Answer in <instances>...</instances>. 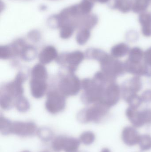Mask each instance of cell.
I'll return each instance as SVG.
<instances>
[{"label": "cell", "instance_id": "obj_1", "mask_svg": "<svg viewBox=\"0 0 151 152\" xmlns=\"http://www.w3.org/2000/svg\"><path fill=\"white\" fill-rule=\"evenodd\" d=\"M102 71L113 78L123 75L125 74L124 63L113 57L107 53L100 60Z\"/></svg>", "mask_w": 151, "mask_h": 152}, {"label": "cell", "instance_id": "obj_2", "mask_svg": "<svg viewBox=\"0 0 151 152\" xmlns=\"http://www.w3.org/2000/svg\"><path fill=\"white\" fill-rule=\"evenodd\" d=\"M121 96V90L118 84L111 82L106 85L101 102L104 104L109 108L116 105Z\"/></svg>", "mask_w": 151, "mask_h": 152}, {"label": "cell", "instance_id": "obj_3", "mask_svg": "<svg viewBox=\"0 0 151 152\" xmlns=\"http://www.w3.org/2000/svg\"><path fill=\"white\" fill-rule=\"evenodd\" d=\"M142 88V83L140 77L134 76L122 83L121 87V96L126 101L129 97L137 94Z\"/></svg>", "mask_w": 151, "mask_h": 152}, {"label": "cell", "instance_id": "obj_4", "mask_svg": "<svg viewBox=\"0 0 151 152\" xmlns=\"http://www.w3.org/2000/svg\"><path fill=\"white\" fill-rule=\"evenodd\" d=\"M125 71L134 76H151V73L148 67L143 61L141 62H131L127 60L124 63Z\"/></svg>", "mask_w": 151, "mask_h": 152}, {"label": "cell", "instance_id": "obj_5", "mask_svg": "<svg viewBox=\"0 0 151 152\" xmlns=\"http://www.w3.org/2000/svg\"><path fill=\"white\" fill-rule=\"evenodd\" d=\"M109 109V107L101 102L96 103L88 110V118L90 121H99L107 115Z\"/></svg>", "mask_w": 151, "mask_h": 152}, {"label": "cell", "instance_id": "obj_6", "mask_svg": "<svg viewBox=\"0 0 151 152\" xmlns=\"http://www.w3.org/2000/svg\"><path fill=\"white\" fill-rule=\"evenodd\" d=\"M141 135L134 126H126L121 133L123 142L128 146H134L139 143Z\"/></svg>", "mask_w": 151, "mask_h": 152}, {"label": "cell", "instance_id": "obj_7", "mask_svg": "<svg viewBox=\"0 0 151 152\" xmlns=\"http://www.w3.org/2000/svg\"><path fill=\"white\" fill-rule=\"evenodd\" d=\"M126 114L129 120L135 128L142 127L144 126L142 121L141 111L138 110L137 109L129 106L126 110Z\"/></svg>", "mask_w": 151, "mask_h": 152}, {"label": "cell", "instance_id": "obj_8", "mask_svg": "<svg viewBox=\"0 0 151 152\" xmlns=\"http://www.w3.org/2000/svg\"><path fill=\"white\" fill-rule=\"evenodd\" d=\"M64 105V100L58 94H51L47 101V106L48 109L52 111H56L61 110Z\"/></svg>", "mask_w": 151, "mask_h": 152}, {"label": "cell", "instance_id": "obj_9", "mask_svg": "<svg viewBox=\"0 0 151 152\" xmlns=\"http://www.w3.org/2000/svg\"><path fill=\"white\" fill-rule=\"evenodd\" d=\"M63 89L64 92L69 94H75L79 90V83L74 77L66 78L63 82Z\"/></svg>", "mask_w": 151, "mask_h": 152}, {"label": "cell", "instance_id": "obj_10", "mask_svg": "<svg viewBox=\"0 0 151 152\" xmlns=\"http://www.w3.org/2000/svg\"><path fill=\"white\" fill-rule=\"evenodd\" d=\"M47 86L43 80L33 79L31 82V89L33 94L35 97H40L46 91Z\"/></svg>", "mask_w": 151, "mask_h": 152}, {"label": "cell", "instance_id": "obj_11", "mask_svg": "<svg viewBox=\"0 0 151 152\" xmlns=\"http://www.w3.org/2000/svg\"><path fill=\"white\" fill-rule=\"evenodd\" d=\"M129 47L126 44L120 43L113 46L111 49V55L115 58H119L128 54Z\"/></svg>", "mask_w": 151, "mask_h": 152}, {"label": "cell", "instance_id": "obj_12", "mask_svg": "<svg viewBox=\"0 0 151 152\" xmlns=\"http://www.w3.org/2000/svg\"><path fill=\"white\" fill-rule=\"evenodd\" d=\"M140 22L142 25V33L146 37H151V14L144 13L140 17Z\"/></svg>", "mask_w": 151, "mask_h": 152}, {"label": "cell", "instance_id": "obj_13", "mask_svg": "<svg viewBox=\"0 0 151 152\" xmlns=\"http://www.w3.org/2000/svg\"><path fill=\"white\" fill-rule=\"evenodd\" d=\"M144 52L140 47H134L129 50L127 60L131 62H141L143 61Z\"/></svg>", "mask_w": 151, "mask_h": 152}, {"label": "cell", "instance_id": "obj_14", "mask_svg": "<svg viewBox=\"0 0 151 152\" xmlns=\"http://www.w3.org/2000/svg\"><path fill=\"white\" fill-rule=\"evenodd\" d=\"M56 56V52L53 47H48L43 50L40 54V60L43 63H49Z\"/></svg>", "mask_w": 151, "mask_h": 152}, {"label": "cell", "instance_id": "obj_15", "mask_svg": "<svg viewBox=\"0 0 151 152\" xmlns=\"http://www.w3.org/2000/svg\"><path fill=\"white\" fill-rule=\"evenodd\" d=\"M140 149L142 151H147L151 150V136L146 134L141 135L138 143Z\"/></svg>", "mask_w": 151, "mask_h": 152}, {"label": "cell", "instance_id": "obj_16", "mask_svg": "<svg viewBox=\"0 0 151 152\" xmlns=\"http://www.w3.org/2000/svg\"><path fill=\"white\" fill-rule=\"evenodd\" d=\"M83 56L82 53L79 52H75L70 54L66 59L67 62L70 66H75L81 62L83 59Z\"/></svg>", "mask_w": 151, "mask_h": 152}, {"label": "cell", "instance_id": "obj_17", "mask_svg": "<svg viewBox=\"0 0 151 152\" xmlns=\"http://www.w3.org/2000/svg\"><path fill=\"white\" fill-rule=\"evenodd\" d=\"M32 75L34 79L43 80L47 77V73L43 66L41 65H37L33 69Z\"/></svg>", "mask_w": 151, "mask_h": 152}, {"label": "cell", "instance_id": "obj_18", "mask_svg": "<svg viewBox=\"0 0 151 152\" xmlns=\"http://www.w3.org/2000/svg\"><path fill=\"white\" fill-rule=\"evenodd\" d=\"M125 101L129 104V107L136 109H137L140 107L143 103L141 96L138 95L137 94L130 96Z\"/></svg>", "mask_w": 151, "mask_h": 152}, {"label": "cell", "instance_id": "obj_19", "mask_svg": "<svg viewBox=\"0 0 151 152\" xmlns=\"http://www.w3.org/2000/svg\"><path fill=\"white\" fill-rule=\"evenodd\" d=\"M143 121L144 125H151V109L146 108L141 110Z\"/></svg>", "mask_w": 151, "mask_h": 152}, {"label": "cell", "instance_id": "obj_20", "mask_svg": "<svg viewBox=\"0 0 151 152\" xmlns=\"http://www.w3.org/2000/svg\"><path fill=\"white\" fill-rule=\"evenodd\" d=\"M149 0H136L134 6V11L139 12L144 10L148 6Z\"/></svg>", "mask_w": 151, "mask_h": 152}, {"label": "cell", "instance_id": "obj_21", "mask_svg": "<svg viewBox=\"0 0 151 152\" xmlns=\"http://www.w3.org/2000/svg\"><path fill=\"white\" fill-rule=\"evenodd\" d=\"M143 62L148 67L151 73V47L144 52Z\"/></svg>", "mask_w": 151, "mask_h": 152}, {"label": "cell", "instance_id": "obj_22", "mask_svg": "<svg viewBox=\"0 0 151 152\" xmlns=\"http://www.w3.org/2000/svg\"><path fill=\"white\" fill-rule=\"evenodd\" d=\"M141 96L143 102L145 103H151V89L144 90Z\"/></svg>", "mask_w": 151, "mask_h": 152}, {"label": "cell", "instance_id": "obj_23", "mask_svg": "<svg viewBox=\"0 0 151 152\" xmlns=\"http://www.w3.org/2000/svg\"><path fill=\"white\" fill-rule=\"evenodd\" d=\"M118 7H119L122 11H126L130 6V1L128 0H121L118 2Z\"/></svg>", "mask_w": 151, "mask_h": 152}, {"label": "cell", "instance_id": "obj_24", "mask_svg": "<svg viewBox=\"0 0 151 152\" xmlns=\"http://www.w3.org/2000/svg\"><path fill=\"white\" fill-rule=\"evenodd\" d=\"M101 152H111L110 149L107 148H105L102 150Z\"/></svg>", "mask_w": 151, "mask_h": 152}]
</instances>
